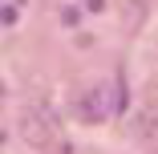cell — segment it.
<instances>
[{
    "instance_id": "cell-1",
    "label": "cell",
    "mask_w": 158,
    "mask_h": 154,
    "mask_svg": "<svg viewBox=\"0 0 158 154\" xmlns=\"http://www.w3.org/2000/svg\"><path fill=\"white\" fill-rule=\"evenodd\" d=\"M20 134L33 142V146H49L53 134H49V122L37 114V110H20Z\"/></svg>"
},
{
    "instance_id": "cell-2",
    "label": "cell",
    "mask_w": 158,
    "mask_h": 154,
    "mask_svg": "<svg viewBox=\"0 0 158 154\" xmlns=\"http://www.w3.org/2000/svg\"><path fill=\"white\" fill-rule=\"evenodd\" d=\"M81 114H85L89 122H98V118L106 114V94H98V89H89V94H85V106H81Z\"/></svg>"
},
{
    "instance_id": "cell-3",
    "label": "cell",
    "mask_w": 158,
    "mask_h": 154,
    "mask_svg": "<svg viewBox=\"0 0 158 154\" xmlns=\"http://www.w3.org/2000/svg\"><path fill=\"white\" fill-rule=\"evenodd\" d=\"M85 8H89V12H102V8H106V0H85Z\"/></svg>"
},
{
    "instance_id": "cell-4",
    "label": "cell",
    "mask_w": 158,
    "mask_h": 154,
    "mask_svg": "<svg viewBox=\"0 0 158 154\" xmlns=\"http://www.w3.org/2000/svg\"><path fill=\"white\" fill-rule=\"evenodd\" d=\"M0 89H4V85H0Z\"/></svg>"
}]
</instances>
